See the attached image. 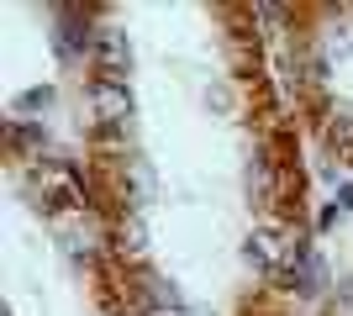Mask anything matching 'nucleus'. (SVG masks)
<instances>
[{"mask_svg": "<svg viewBox=\"0 0 353 316\" xmlns=\"http://www.w3.org/2000/svg\"><path fill=\"white\" fill-rule=\"evenodd\" d=\"M280 74L327 158L353 169V6H285Z\"/></svg>", "mask_w": 353, "mask_h": 316, "instance_id": "nucleus-1", "label": "nucleus"}, {"mask_svg": "<svg viewBox=\"0 0 353 316\" xmlns=\"http://www.w3.org/2000/svg\"><path fill=\"white\" fill-rule=\"evenodd\" d=\"M53 101H59V95H53V85H43V90H27V95H16V101H11V111H48Z\"/></svg>", "mask_w": 353, "mask_h": 316, "instance_id": "nucleus-4", "label": "nucleus"}, {"mask_svg": "<svg viewBox=\"0 0 353 316\" xmlns=\"http://www.w3.org/2000/svg\"><path fill=\"white\" fill-rule=\"evenodd\" d=\"M90 74L95 79H121V85H127V74H132V37L121 27H101L95 53H90Z\"/></svg>", "mask_w": 353, "mask_h": 316, "instance_id": "nucleus-3", "label": "nucleus"}, {"mask_svg": "<svg viewBox=\"0 0 353 316\" xmlns=\"http://www.w3.org/2000/svg\"><path fill=\"white\" fill-rule=\"evenodd\" d=\"M79 105L90 111V132L101 137V143H117V137L132 132V116H137V95L132 85H121V79H85V90H79Z\"/></svg>", "mask_w": 353, "mask_h": 316, "instance_id": "nucleus-2", "label": "nucleus"}]
</instances>
